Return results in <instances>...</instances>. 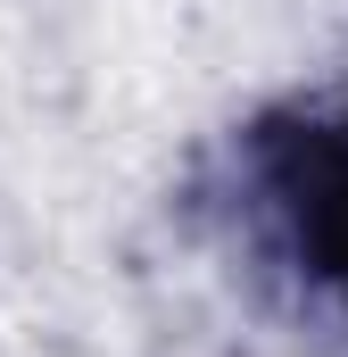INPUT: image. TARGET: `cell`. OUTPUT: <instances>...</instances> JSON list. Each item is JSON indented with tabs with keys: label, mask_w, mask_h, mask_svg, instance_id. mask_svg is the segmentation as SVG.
<instances>
[{
	"label": "cell",
	"mask_w": 348,
	"mask_h": 357,
	"mask_svg": "<svg viewBox=\"0 0 348 357\" xmlns=\"http://www.w3.org/2000/svg\"><path fill=\"white\" fill-rule=\"evenodd\" d=\"M307 250H315V266L348 291V158H332L324 175L307 183Z\"/></svg>",
	"instance_id": "obj_1"
}]
</instances>
